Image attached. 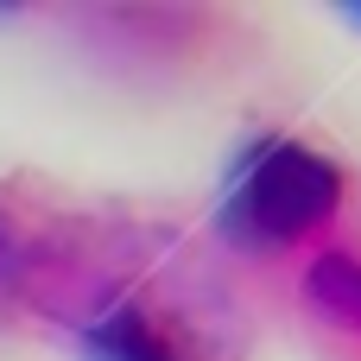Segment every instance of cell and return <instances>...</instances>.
<instances>
[{
  "label": "cell",
  "instance_id": "1",
  "mask_svg": "<svg viewBox=\"0 0 361 361\" xmlns=\"http://www.w3.org/2000/svg\"><path fill=\"white\" fill-rule=\"evenodd\" d=\"M343 209V171L298 140H254L222 190V228L247 247H292Z\"/></svg>",
  "mask_w": 361,
  "mask_h": 361
},
{
  "label": "cell",
  "instance_id": "2",
  "mask_svg": "<svg viewBox=\"0 0 361 361\" xmlns=\"http://www.w3.org/2000/svg\"><path fill=\"white\" fill-rule=\"evenodd\" d=\"M76 349H82V361H190L184 336L165 324V311L133 292H108V298L82 305Z\"/></svg>",
  "mask_w": 361,
  "mask_h": 361
},
{
  "label": "cell",
  "instance_id": "3",
  "mask_svg": "<svg viewBox=\"0 0 361 361\" xmlns=\"http://www.w3.org/2000/svg\"><path fill=\"white\" fill-rule=\"evenodd\" d=\"M305 298H311L330 324H343V330L361 336V260H349V254H324V260L305 273Z\"/></svg>",
  "mask_w": 361,
  "mask_h": 361
},
{
  "label": "cell",
  "instance_id": "4",
  "mask_svg": "<svg viewBox=\"0 0 361 361\" xmlns=\"http://www.w3.org/2000/svg\"><path fill=\"white\" fill-rule=\"evenodd\" d=\"M6 292H13V247H6V235H0V305H6Z\"/></svg>",
  "mask_w": 361,
  "mask_h": 361
}]
</instances>
